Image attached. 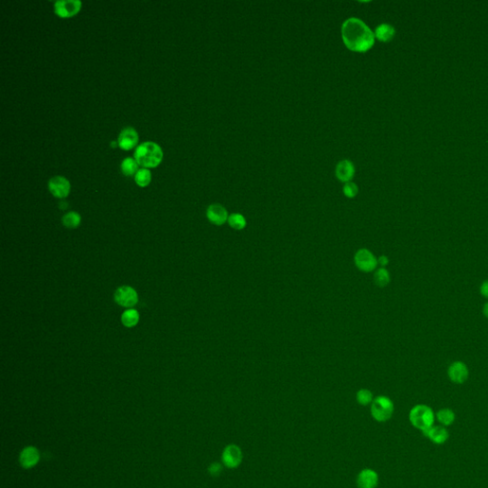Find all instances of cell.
<instances>
[{"label":"cell","mask_w":488,"mask_h":488,"mask_svg":"<svg viewBox=\"0 0 488 488\" xmlns=\"http://www.w3.org/2000/svg\"><path fill=\"white\" fill-rule=\"evenodd\" d=\"M341 34L345 46L354 52H367L375 43V33L362 20L355 17L344 21Z\"/></svg>","instance_id":"obj_1"},{"label":"cell","mask_w":488,"mask_h":488,"mask_svg":"<svg viewBox=\"0 0 488 488\" xmlns=\"http://www.w3.org/2000/svg\"><path fill=\"white\" fill-rule=\"evenodd\" d=\"M162 147L153 141H146L137 146L134 152V160L144 168L157 167L163 162Z\"/></svg>","instance_id":"obj_2"},{"label":"cell","mask_w":488,"mask_h":488,"mask_svg":"<svg viewBox=\"0 0 488 488\" xmlns=\"http://www.w3.org/2000/svg\"><path fill=\"white\" fill-rule=\"evenodd\" d=\"M409 421L415 428L424 432L434 425L435 414L431 407L425 404H418L410 410Z\"/></svg>","instance_id":"obj_3"},{"label":"cell","mask_w":488,"mask_h":488,"mask_svg":"<svg viewBox=\"0 0 488 488\" xmlns=\"http://www.w3.org/2000/svg\"><path fill=\"white\" fill-rule=\"evenodd\" d=\"M394 413V403L386 396H379L371 403V415L379 423H385Z\"/></svg>","instance_id":"obj_4"},{"label":"cell","mask_w":488,"mask_h":488,"mask_svg":"<svg viewBox=\"0 0 488 488\" xmlns=\"http://www.w3.org/2000/svg\"><path fill=\"white\" fill-rule=\"evenodd\" d=\"M355 265L358 270L364 273H370L378 266V259L368 249L362 248L357 251L354 257Z\"/></svg>","instance_id":"obj_5"},{"label":"cell","mask_w":488,"mask_h":488,"mask_svg":"<svg viewBox=\"0 0 488 488\" xmlns=\"http://www.w3.org/2000/svg\"><path fill=\"white\" fill-rule=\"evenodd\" d=\"M242 451L237 444L227 445L222 452V463L228 468H237L242 461Z\"/></svg>","instance_id":"obj_6"},{"label":"cell","mask_w":488,"mask_h":488,"mask_svg":"<svg viewBox=\"0 0 488 488\" xmlns=\"http://www.w3.org/2000/svg\"><path fill=\"white\" fill-rule=\"evenodd\" d=\"M115 300L120 306L123 307H133L138 301V296L133 287L124 285L119 287L115 293Z\"/></svg>","instance_id":"obj_7"},{"label":"cell","mask_w":488,"mask_h":488,"mask_svg":"<svg viewBox=\"0 0 488 488\" xmlns=\"http://www.w3.org/2000/svg\"><path fill=\"white\" fill-rule=\"evenodd\" d=\"M48 188L54 196L64 198L70 194L71 183L65 177L56 176L49 180Z\"/></svg>","instance_id":"obj_8"},{"label":"cell","mask_w":488,"mask_h":488,"mask_svg":"<svg viewBox=\"0 0 488 488\" xmlns=\"http://www.w3.org/2000/svg\"><path fill=\"white\" fill-rule=\"evenodd\" d=\"M80 0H58L55 2V13L60 17H71L81 9Z\"/></svg>","instance_id":"obj_9"},{"label":"cell","mask_w":488,"mask_h":488,"mask_svg":"<svg viewBox=\"0 0 488 488\" xmlns=\"http://www.w3.org/2000/svg\"><path fill=\"white\" fill-rule=\"evenodd\" d=\"M447 375L452 383L456 385H462L468 379L469 370L464 362L458 360L450 364L447 370Z\"/></svg>","instance_id":"obj_10"},{"label":"cell","mask_w":488,"mask_h":488,"mask_svg":"<svg viewBox=\"0 0 488 488\" xmlns=\"http://www.w3.org/2000/svg\"><path fill=\"white\" fill-rule=\"evenodd\" d=\"M138 142V133L133 127H125L121 130L118 137V144L123 150H131Z\"/></svg>","instance_id":"obj_11"},{"label":"cell","mask_w":488,"mask_h":488,"mask_svg":"<svg viewBox=\"0 0 488 488\" xmlns=\"http://www.w3.org/2000/svg\"><path fill=\"white\" fill-rule=\"evenodd\" d=\"M39 459H40L39 451L34 446L25 447L19 455V462L21 466L25 469H30L34 467L39 461Z\"/></svg>","instance_id":"obj_12"},{"label":"cell","mask_w":488,"mask_h":488,"mask_svg":"<svg viewBox=\"0 0 488 488\" xmlns=\"http://www.w3.org/2000/svg\"><path fill=\"white\" fill-rule=\"evenodd\" d=\"M206 216L209 222L215 225L222 226L228 221V213L227 210L221 204L215 203L211 204L207 209Z\"/></svg>","instance_id":"obj_13"},{"label":"cell","mask_w":488,"mask_h":488,"mask_svg":"<svg viewBox=\"0 0 488 488\" xmlns=\"http://www.w3.org/2000/svg\"><path fill=\"white\" fill-rule=\"evenodd\" d=\"M379 484V475L370 468L361 470L357 478L358 488H376Z\"/></svg>","instance_id":"obj_14"},{"label":"cell","mask_w":488,"mask_h":488,"mask_svg":"<svg viewBox=\"0 0 488 488\" xmlns=\"http://www.w3.org/2000/svg\"><path fill=\"white\" fill-rule=\"evenodd\" d=\"M423 433L435 444H444L449 439L448 430L444 426H440V425H436V426L433 425L432 427H430Z\"/></svg>","instance_id":"obj_15"},{"label":"cell","mask_w":488,"mask_h":488,"mask_svg":"<svg viewBox=\"0 0 488 488\" xmlns=\"http://www.w3.org/2000/svg\"><path fill=\"white\" fill-rule=\"evenodd\" d=\"M355 174V167L348 160L341 161L336 167V176L342 182H349Z\"/></svg>","instance_id":"obj_16"},{"label":"cell","mask_w":488,"mask_h":488,"mask_svg":"<svg viewBox=\"0 0 488 488\" xmlns=\"http://www.w3.org/2000/svg\"><path fill=\"white\" fill-rule=\"evenodd\" d=\"M396 31L390 24L383 23L378 26L375 31V36L382 42H389L395 36Z\"/></svg>","instance_id":"obj_17"},{"label":"cell","mask_w":488,"mask_h":488,"mask_svg":"<svg viewBox=\"0 0 488 488\" xmlns=\"http://www.w3.org/2000/svg\"><path fill=\"white\" fill-rule=\"evenodd\" d=\"M436 418L441 424H443L444 426H449L455 422L456 415L452 409L444 408L437 412Z\"/></svg>","instance_id":"obj_18"},{"label":"cell","mask_w":488,"mask_h":488,"mask_svg":"<svg viewBox=\"0 0 488 488\" xmlns=\"http://www.w3.org/2000/svg\"><path fill=\"white\" fill-rule=\"evenodd\" d=\"M139 322V314L134 309H128L125 311L121 316V323L125 327L132 328L134 327Z\"/></svg>","instance_id":"obj_19"},{"label":"cell","mask_w":488,"mask_h":488,"mask_svg":"<svg viewBox=\"0 0 488 488\" xmlns=\"http://www.w3.org/2000/svg\"><path fill=\"white\" fill-rule=\"evenodd\" d=\"M120 168L125 176H133L138 171L137 170L138 163H136V161L133 158L128 157L122 161V163L120 164Z\"/></svg>","instance_id":"obj_20"},{"label":"cell","mask_w":488,"mask_h":488,"mask_svg":"<svg viewBox=\"0 0 488 488\" xmlns=\"http://www.w3.org/2000/svg\"><path fill=\"white\" fill-rule=\"evenodd\" d=\"M80 222H81L80 215L76 212H74V211H71V212L65 214L62 218L63 225L69 229H74V228L78 227Z\"/></svg>","instance_id":"obj_21"},{"label":"cell","mask_w":488,"mask_h":488,"mask_svg":"<svg viewBox=\"0 0 488 488\" xmlns=\"http://www.w3.org/2000/svg\"><path fill=\"white\" fill-rule=\"evenodd\" d=\"M151 180H152V174L151 171L147 168L139 169L134 175V181L140 187L148 186Z\"/></svg>","instance_id":"obj_22"},{"label":"cell","mask_w":488,"mask_h":488,"mask_svg":"<svg viewBox=\"0 0 488 488\" xmlns=\"http://www.w3.org/2000/svg\"><path fill=\"white\" fill-rule=\"evenodd\" d=\"M227 222L229 223V225H230L231 228H233L235 230H237V231L243 230L246 227V224H247L245 218L241 214H238V213H235V214L230 215Z\"/></svg>","instance_id":"obj_23"},{"label":"cell","mask_w":488,"mask_h":488,"mask_svg":"<svg viewBox=\"0 0 488 488\" xmlns=\"http://www.w3.org/2000/svg\"><path fill=\"white\" fill-rule=\"evenodd\" d=\"M374 281L377 286L385 287L390 282V274L387 269L380 268L374 274Z\"/></svg>","instance_id":"obj_24"},{"label":"cell","mask_w":488,"mask_h":488,"mask_svg":"<svg viewBox=\"0 0 488 488\" xmlns=\"http://www.w3.org/2000/svg\"><path fill=\"white\" fill-rule=\"evenodd\" d=\"M356 399H357V401L360 404V405H368L370 403H372V401L374 400L373 399V394L372 392L368 390V389H360L357 392V395H356Z\"/></svg>","instance_id":"obj_25"},{"label":"cell","mask_w":488,"mask_h":488,"mask_svg":"<svg viewBox=\"0 0 488 488\" xmlns=\"http://www.w3.org/2000/svg\"><path fill=\"white\" fill-rule=\"evenodd\" d=\"M358 188L354 182H350V181L346 182L345 185L343 186V193H344L345 196H347L349 198L355 197L356 195H358Z\"/></svg>","instance_id":"obj_26"},{"label":"cell","mask_w":488,"mask_h":488,"mask_svg":"<svg viewBox=\"0 0 488 488\" xmlns=\"http://www.w3.org/2000/svg\"><path fill=\"white\" fill-rule=\"evenodd\" d=\"M208 470H209V473L211 474L212 476H214V477L219 476L220 474L222 473V464H221V463H219V462H214V463H212V464L209 466Z\"/></svg>","instance_id":"obj_27"},{"label":"cell","mask_w":488,"mask_h":488,"mask_svg":"<svg viewBox=\"0 0 488 488\" xmlns=\"http://www.w3.org/2000/svg\"><path fill=\"white\" fill-rule=\"evenodd\" d=\"M480 293L481 295L483 296H485L486 298H488V280L484 281L482 284H481V287H480Z\"/></svg>","instance_id":"obj_28"},{"label":"cell","mask_w":488,"mask_h":488,"mask_svg":"<svg viewBox=\"0 0 488 488\" xmlns=\"http://www.w3.org/2000/svg\"><path fill=\"white\" fill-rule=\"evenodd\" d=\"M389 263V260L386 256H381L379 259H378V264H380L382 268H385L387 264Z\"/></svg>","instance_id":"obj_29"},{"label":"cell","mask_w":488,"mask_h":488,"mask_svg":"<svg viewBox=\"0 0 488 488\" xmlns=\"http://www.w3.org/2000/svg\"><path fill=\"white\" fill-rule=\"evenodd\" d=\"M483 313H484V315L486 316V318H488V302H487V303L484 305V307H483Z\"/></svg>","instance_id":"obj_30"}]
</instances>
